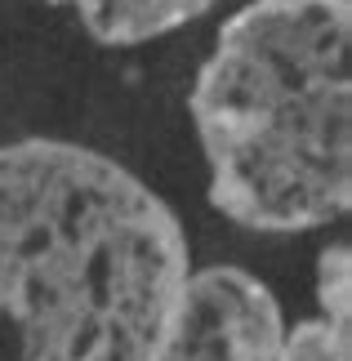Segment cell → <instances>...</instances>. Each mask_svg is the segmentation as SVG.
Masks as SVG:
<instances>
[{
    "instance_id": "cell-4",
    "label": "cell",
    "mask_w": 352,
    "mask_h": 361,
    "mask_svg": "<svg viewBox=\"0 0 352 361\" xmlns=\"http://www.w3.org/2000/svg\"><path fill=\"white\" fill-rule=\"evenodd\" d=\"M214 5L219 0H85L76 13L98 45H147Z\"/></svg>"
},
{
    "instance_id": "cell-1",
    "label": "cell",
    "mask_w": 352,
    "mask_h": 361,
    "mask_svg": "<svg viewBox=\"0 0 352 361\" xmlns=\"http://www.w3.org/2000/svg\"><path fill=\"white\" fill-rule=\"evenodd\" d=\"M281 308L245 268H192L178 214L63 138L0 147V361H272Z\"/></svg>"
},
{
    "instance_id": "cell-5",
    "label": "cell",
    "mask_w": 352,
    "mask_h": 361,
    "mask_svg": "<svg viewBox=\"0 0 352 361\" xmlns=\"http://www.w3.org/2000/svg\"><path fill=\"white\" fill-rule=\"evenodd\" d=\"M49 5H72V9H80V5H85V0H49Z\"/></svg>"
},
{
    "instance_id": "cell-3",
    "label": "cell",
    "mask_w": 352,
    "mask_h": 361,
    "mask_svg": "<svg viewBox=\"0 0 352 361\" xmlns=\"http://www.w3.org/2000/svg\"><path fill=\"white\" fill-rule=\"evenodd\" d=\"M272 361H352V259L334 241L317 259V312L281 330Z\"/></svg>"
},
{
    "instance_id": "cell-2",
    "label": "cell",
    "mask_w": 352,
    "mask_h": 361,
    "mask_svg": "<svg viewBox=\"0 0 352 361\" xmlns=\"http://www.w3.org/2000/svg\"><path fill=\"white\" fill-rule=\"evenodd\" d=\"M352 5L255 0L192 85L210 205L250 232H312L352 205Z\"/></svg>"
}]
</instances>
